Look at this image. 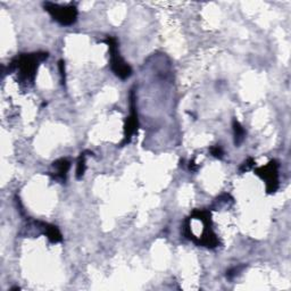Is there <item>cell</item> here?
<instances>
[{
	"label": "cell",
	"instance_id": "ba28073f",
	"mask_svg": "<svg viewBox=\"0 0 291 291\" xmlns=\"http://www.w3.org/2000/svg\"><path fill=\"white\" fill-rule=\"evenodd\" d=\"M38 224L43 229L44 236L48 238L50 243L57 244L63 240L62 233H60L59 229L56 225L49 224V223H44V222H39V221H38Z\"/></svg>",
	"mask_w": 291,
	"mask_h": 291
},
{
	"label": "cell",
	"instance_id": "6da1fadb",
	"mask_svg": "<svg viewBox=\"0 0 291 291\" xmlns=\"http://www.w3.org/2000/svg\"><path fill=\"white\" fill-rule=\"evenodd\" d=\"M49 57L48 52L38 51L32 54H21L12 59L7 67V73L18 71V80L25 83L35 82L38 67Z\"/></svg>",
	"mask_w": 291,
	"mask_h": 291
},
{
	"label": "cell",
	"instance_id": "3957f363",
	"mask_svg": "<svg viewBox=\"0 0 291 291\" xmlns=\"http://www.w3.org/2000/svg\"><path fill=\"white\" fill-rule=\"evenodd\" d=\"M43 8L54 18V21L57 22L60 25L71 26L78 20V8L73 3L62 6L58 5V3L46 1L43 2Z\"/></svg>",
	"mask_w": 291,
	"mask_h": 291
},
{
	"label": "cell",
	"instance_id": "5b68a950",
	"mask_svg": "<svg viewBox=\"0 0 291 291\" xmlns=\"http://www.w3.org/2000/svg\"><path fill=\"white\" fill-rule=\"evenodd\" d=\"M279 163L275 160L268 162L266 165L254 168V173L265 181L267 194H274L279 189Z\"/></svg>",
	"mask_w": 291,
	"mask_h": 291
},
{
	"label": "cell",
	"instance_id": "7c38bea8",
	"mask_svg": "<svg viewBox=\"0 0 291 291\" xmlns=\"http://www.w3.org/2000/svg\"><path fill=\"white\" fill-rule=\"evenodd\" d=\"M58 69H59V74H60V81H62L63 85H65L66 70H65V62H64L63 59H60L58 62Z\"/></svg>",
	"mask_w": 291,
	"mask_h": 291
},
{
	"label": "cell",
	"instance_id": "52a82bcc",
	"mask_svg": "<svg viewBox=\"0 0 291 291\" xmlns=\"http://www.w3.org/2000/svg\"><path fill=\"white\" fill-rule=\"evenodd\" d=\"M52 167L56 169V174L52 175V177L56 180H59L60 182H65L67 173L71 167V162L67 158H59L52 163Z\"/></svg>",
	"mask_w": 291,
	"mask_h": 291
},
{
	"label": "cell",
	"instance_id": "9a60e30c",
	"mask_svg": "<svg viewBox=\"0 0 291 291\" xmlns=\"http://www.w3.org/2000/svg\"><path fill=\"white\" fill-rule=\"evenodd\" d=\"M189 169H190L191 172H196L198 169V166L196 165L195 161H190V163H189Z\"/></svg>",
	"mask_w": 291,
	"mask_h": 291
},
{
	"label": "cell",
	"instance_id": "5bb4252c",
	"mask_svg": "<svg viewBox=\"0 0 291 291\" xmlns=\"http://www.w3.org/2000/svg\"><path fill=\"white\" fill-rule=\"evenodd\" d=\"M245 266L243 265V266H238V267H233L232 270H230V271H228L226 272V278L228 279H232V278H234L236 277V275L239 273V272L243 270Z\"/></svg>",
	"mask_w": 291,
	"mask_h": 291
},
{
	"label": "cell",
	"instance_id": "30bf717a",
	"mask_svg": "<svg viewBox=\"0 0 291 291\" xmlns=\"http://www.w3.org/2000/svg\"><path fill=\"white\" fill-rule=\"evenodd\" d=\"M89 150H85V152H83L80 154V156L78 158V163H77V179L80 180L83 177L85 173V169H86V156H88Z\"/></svg>",
	"mask_w": 291,
	"mask_h": 291
},
{
	"label": "cell",
	"instance_id": "4fadbf2b",
	"mask_svg": "<svg viewBox=\"0 0 291 291\" xmlns=\"http://www.w3.org/2000/svg\"><path fill=\"white\" fill-rule=\"evenodd\" d=\"M209 152H210L211 156L215 157V158H218V160H221V158H223V155H224V152H223L222 147L218 146V145L217 146L210 147Z\"/></svg>",
	"mask_w": 291,
	"mask_h": 291
},
{
	"label": "cell",
	"instance_id": "9c48e42d",
	"mask_svg": "<svg viewBox=\"0 0 291 291\" xmlns=\"http://www.w3.org/2000/svg\"><path fill=\"white\" fill-rule=\"evenodd\" d=\"M232 127H233V138H234V145L239 147L241 143L244 142L246 138V130L245 127L241 125V123L237 119L233 120L232 122Z\"/></svg>",
	"mask_w": 291,
	"mask_h": 291
},
{
	"label": "cell",
	"instance_id": "7a4b0ae2",
	"mask_svg": "<svg viewBox=\"0 0 291 291\" xmlns=\"http://www.w3.org/2000/svg\"><path fill=\"white\" fill-rule=\"evenodd\" d=\"M190 218L199 220L204 224V231L202 233V237L196 238L195 244L203 247H207L213 249L218 246V239L216 234L214 233L211 229V215L209 209H195L190 215Z\"/></svg>",
	"mask_w": 291,
	"mask_h": 291
},
{
	"label": "cell",
	"instance_id": "8fae6325",
	"mask_svg": "<svg viewBox=\"0 0 291 291\" xmlns=\"http://www.w3.org/2000/svg\"><path fill=\"white\" fill-rule=\"evenodd\" d=\"M255 164H256V162L254 161V158L249 157V158H247V160H246L244 162L243 165L240 166L239 171L240 172H247V171H249V169H251L252 167H254Z\"/></svg>",
	"mask_w": 291,
	"mask_h": 291
},
{
	"label": "cell",
	"instance_id": "277c9868",
	"mask_svg": "<svg viewBox=\"0 0 291 291\" xmlns=\"http://www.w3.org/2000/svg\"><path fill=\"white\" fill-rule=\"evenodd\" d=\"M104 42L107 44L109 49V54H111V69L114 72V74L117 78L126 80L132 75L131 66L120 56L119 52V44L117 40L114 37H107L104 40Z\"/></svg>",
	"mask_w": 291,
	"mask_h": 291
},
{
	"label": "cell",
	"instance_id": "8992f818",
	"mask_svg": "<svg viewBox=\"0 0 291 291\" xmlns=\"http://www.w3.org/2000/svg\"><path fill=\"white\" fill-rule=\"evenodd\" d=\"M130 116L126 117L125 123H124V139L121 146H125L131 141L132 137L139 127V119L137 112V96H135L134 89H131L130 91Z\"/></svg>",
	"mask_w": 291,
	"mask_h": 291
}]
</instances>
